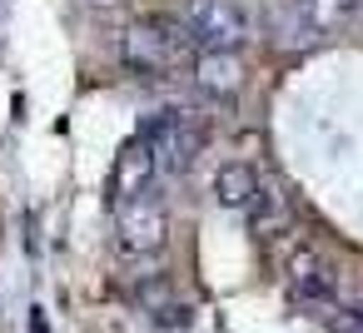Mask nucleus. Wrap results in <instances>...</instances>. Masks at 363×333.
<instances>
[{
    "mask_svg": "<svg viewBox=\"0 0 363 333\" xmlns=\"http://www.w3.org/2000/svg\"><path fill=\"white\" fill-rule=\"evenodd\" d=\"M150 179H155V149H150V140H145V135H130V140H125V149L115 154V169H110L115 204H120V199L145 194V189H150Z\"/></svg>",
    "mask_w": 363,
    "mask_h": 333,
    "instance_id": "nucleus-6",
    "label": "nucleus"
},
{
    "mask_svg": "<svg viewBox=\"0 0 363 333\" xmlns=\"http://www.w3.org/2000/svg\"><path fill=\"white\" fill-rule=\"evenodd\" d=\"M214 199L234 214H259L264 209V184H259V169L244 164V159H229L219 174H214Z\"/></svg>",
    "mask_w": 363,
    "mask_h": 333,
    "instance_id": "nucleus-7",
    "label": "nucleus"
},
{
    "mask_svg": "<svg viewBox=\"0 0 363 333\" xmlns=\"http://www.w3.org/2000/svg\"><path fill=\"white\" fill-rule=\"evenodd\" d=\"M194 85H199L204 95H219V100L239 95V90H244V60H239V50H199V60H194Z\"/></svg>",
    "mask_w": 363,
    "mask_h": 333,
    "instance_id": "nucleus-8",
    "label": "nucleus"
},
{
    "mask_svg": "<svg viewBox=\"0 0 363 333\" xmlns=\"http://www.w3.org/2000/svg\"><path fill=\"white\" fill-rule=\"evenodd\" d=\"M30 333H50V328L40 323V308H35V318H30Z\"/></svg>",
    "mask_w": 363,
    "mask_h": 333,
    "instance_id": "nucleus-11",
    "label": "nucleus"
},
{
    "mask_svg": "<svg viewBox=\"0 0 363 333\" xmlns=\"http://www.w3.org/2000/svg\"><path fill=\"white\" fill-rule=\"evenodd\" d=\"M179 26L199 50H239L249 40V21L234 0H184Z\"/></svg>",
    "mask_w": 363,
    "mask_h": 333,
    "instance_id": "nucleus-4",
    "label": "nucleus"
},
{
    "mask_svg": "<svg viewBox=\"0 0 363 333\" xmlns=\"http://www.w3.org/2000/svg\"><path fill=\"white\" fill-rule=\"evenodd\" d=\"M323 318H328V328H333V333H363V293H358V298H348V303H338V298H333V303L323 308Z\"/></svg>",
    "mask_w": 363,
    "mask_h": 333,
    "instance_id": "nucleus-10",
    "label": "nucleus"
},
{
    "mask_svg": "<svg viewBox=\"0 0 363 333\" xmlns=\"http://www.w3.org/2000/svg\"><path fill=\"white\" fill-rule=\"evenodd\" d=\"M189 35L179 26V16H140L125 26L120 35V60L135 70V75H164L174 65L189 60Z\"/></svg>",
    "mask_w": 363,
    "mask_h": 333,
    "instance_id": "nucleus-1",
    "label": "nucleus"
},
{
    "mask_svg": "<svg viewBox=\"0 0 363 333\" xmlns=\"http://www.w3.org/2000/svg\"><path fill=\"white\" fill-rule=\"evenodd\" d=\"M140 135L155 149V174H184L194 164V154L204 149V120L189 110H169V115H150L140 125Z\"/></svg>",
    "mask_w": 363,
    "mask_h": 333,
    "instance_id": "nucleus-2",
    "label": "nucleus"
},
{
    "mask_svg": "<svg viewBox=\"0 0 363 333\" xmlns=\"http://www.w3.org/2000/svg\"><path fill=\"white\" fill-rule=\"evenodd\" d=\"M135 303H140L155 323H169V328H179V323H184V303H174V298H169V283H164L160 273H150V278H140V283H135Z\"/></svg>",
    "mask_w": 363,
    "mask_h": 333,
    "instance_id": "nucleus-9",
    "label": "nucleus"
},
{
    "mask_svg": "<svg viewBox=\"0 0 363 333\" xmlns=\"http://www.w3.org/2000/svg\"><path fill=\"white\" fill-rule=\"evenodd\" d=\"M115 239H120V249L130 259L160 254L164 239H169V209H164V199L150 194V189L135 194V199H120L115 204Z\"/></svg>",
    "mask_w": 363,
    "mask_h": 333,
    "instance_id": "nucleus-3",
    "label": "nucleus"
},
{
    "mask_svg": "<svg viewBox=\"0 0 363 333\" xmlns=\"http://www.w3.org/2000/svg\"><path fill=\"white\" fill-rule=\"evenodd\" d=\"M348 6H353V16H363V0H348Z\"/></svg>",
    "mask_w": 363,
    "mask_h": 333,
    "instance_id": "nucleus-12",
    "label": "nucleus"
},
{
    "mask_svg": "<svg viewBox=\"0 0 363 333\" xmlns=\"http://www.w3.org/2000/svg\"><path fill=\"white\" fill-rule=\"evenodd\" d=\"M284 278H289V293H294L298 303H313V308H328L333 293H338V273H333V264H328L323 254H313V249H298V254L289 259Z\"/></svg>",
    "mask_w": 363,
    "mask_h": 333,
    "instance_id": "nucleus-5",
    "label": "nucleus"
}]
</instances>
